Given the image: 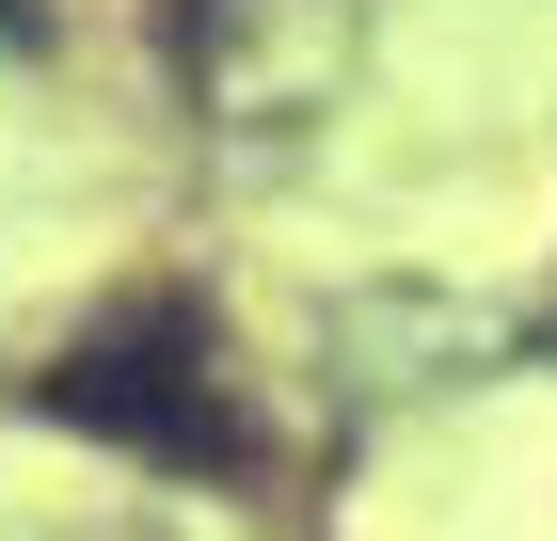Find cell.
<instances>
[{"instance_id":"6da1fadb","label":"cell","mask_w":557,"mask_h":541,"mask_svg":"<svg viewBox=\"0 0 557 541\" xmlns=\"http://www.w3.org/2000/svg\"><path fill=\"white\" fill-rule=\"evenodd\" d=\"M48 415L96 430V446H144V462H239V415L208 398V367H191V334H175V319L64 351V367H48Z\"/></svg>"}]
</instances>
